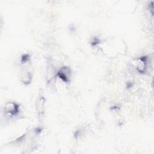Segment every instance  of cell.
Instances as JSON below:
<instances>
[{
    "label": "cell",
    "mask_w": 154,
    "mask_h": 154,
    "mask_svg": "<svg viewBox=\"0 0 154 154\" xmlns=\"http://www.w3.org/2000/svg\"><path fill=\"white\" fill-rule=\"evenodd\" d=\"M5 110L11 116H15L19 112V105L14 102H8L5 106Z\"/></svg>",
    "instance_id": "6da1fadb"
},
{
    "label": "cell",
    "mask_w": 154,
    "mask_h": 154,
    "mask_svg": "<svg viewBox=\"0 0 154 154\" xmlns=\"http://www.w3.org/2000/svg\"><path fill=\"white\" fill-rule=\"evenodd\" d=\"M99 42V40L97 38L95 37V38H93V41L91 42V44L92 46H95V45H96L97 44H98Z\"/></svg>",
    "instance_id": "5b68a950"
},
{
    "label": "cell",
    "mask_w": 154,
    "mask_h": 154,
    "mask_svg": "<svg viewBox=\"0 0 154 154\" xmlns=\"http://www.w3.org/2000/svg\"><path fill=\"white\" fill-rule=\"evenodd\" d=\"M137 69L140 73H144L146 71V65L147 62V57H142L137 60Z\"/></svg>",
    "instance_id": "3957f363"
},
{
    "label": "cell",
    "mask_w": 154,
    "mask_h": 154,
    "mask_svg": "<svg viewBox=\"0 0 154 154\" xmlns=\"http://www.w3.org/2000/svg\"><path fill=\"white\" fill-rule=\"evenodd\" d=\"M29 58V55H28V54H24V55H23L22 56V59H21L22 63H25V62H26L27 61H28Z\"/></svg>",
    "instance_id": "277c9868"
},
{
    "label": "cell",
    "mask_w": 154,
    "mask_h": 154,
    "mask_svg": "<svg viewBox=\"0 0 154 154\" xmlns=\"http://www.w3.org/2000/svg\"><path fill=\"white\" fill-rule=\"evenodd\" d=\"M70 74V69L67 67H62L57 73V76L63 81L67 82L69 81V75Z\"/></svg>",
    "instance_id": "7a4b0ae2"
}]
</instances>
